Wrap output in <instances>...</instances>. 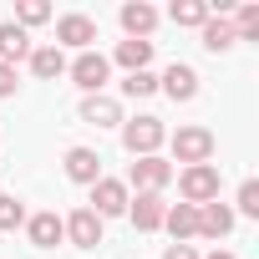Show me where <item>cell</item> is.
I'll return each mask as SVG.
<instances>
[{
	"instance_id": "obj_1",
	"label": "cell",
	"mask_w": 259,
	"mask_h": 259,
	"mask_svg": "<svg viewBox=\"0 0 259 259\" xmlns=\"http://www.w3.org/2000/svg\"><path fill=\"white\" fill-rule=\"evenodd\" d=\"M168 143V127L163 117H133V122H122V148L133 153V158H158V148Z\"/></svg>"
},
{
	"instance_id": "obj_2",
	"label": "cell",
	"mask_w": 259,
	"mask_h": 259,
	"mask_svg": "<svg viewBox=\"0 0 259 259\" xmlns=\"http://www.w3.org/2000/svg\"><path fill=\"white\" fill-rule=\"evenodd\" d=\"M173 178H178L183 203H193V208H203V203L219 198V163H193V168H183V173H173Z\"/></svg>"
},
{
	"instance_id": "obj_3",
	"label": "cell",
	"mask_w": 259,
	"mask_h": 259,
	"mask_svg": "<svg viewBox=\"0 0 259 259\" xmlns=\"http://www.w3.org/2000/svg\"><path fill=\"white\" fill-rule=\"evenodd\" d=\"M168 148H173V163H183V168H193V163H213V133L208 127H178V133L168 138Z\"/></svg>"
},
{
	"instance_id": "obj_4",
	"label": "cell",
	"mask_w": 259,
	"mask_h": 259,
	"mask_svg": "<svg viewBox=\"0 0 259 259\" xmlns=\"http://www.w3.org/2000/svg\"><path fill=\"white\" fill-rule=\"evenodd\" d=\"M173 163L168 158H133V168H127V193H163L168 183H173Z\"/></svg>"
},
{
	"instance_id": "obj_5",
	"label": "cell",
	"mask_w": 259,
	"mask_h": 259,
	"mask_svg": "<svg viewBox=\"0 0 259 259\" xmlns=\"http://www.w3.org/2000/svg\"><path fill=\"white\" fill-rule=\"evenodd\" d=\"M66 76H71L87 97H102V87H107V76H112V61H107L102 51H81L76 61H66Z\"/></svg>"
},
{
	"instance_id": "obj_6",
	"label": "cell",
	"mask_w": 259,
	"mask_h": 259,
	"mask_svg": "<svg viewBox=\"0 0 259 259\" xmlns=\"http://www.w3.org/2000/svg\"><path fill=\"white\" fill-rule=\"evenodd\" d=\"M127 203H133V193H127V183L122 178H97L92 183V213L107 224V219H117V213H127Z\"/></svg>"
},
{
	"instance_id": "obj_7",
	"label": "cell",
	"mask_w": 259,
	"mask_h": 259,
	"mask_svg": "<svg viewBox=\"0 0 259 259\" xmlns=\"http://www.w3.org/2000/svg\"><path fill=\"white\" fill-rule=\"evenodd\" d=\"M92 41H97V21L92 16H61L56 21V51H92Z\"/></svg>"
},
{
	"instance_id": "obj_8",
	"label": "cell",
	"mask_w": 259,
	"mask_h": 259,
	"mask_svg": "<svg viewBox=\"0 0 259 259\" xmlns=\"http://www.w3.org/2000/svg\"><path fill=\"white\" fill-rule=\"evenodd\" d=\"M163 213H168V198L163 193H138L133 203H127V219H133V229H143V234H158L163 229Z\"/></svg>"
},
{
	"instance_id": "obj_9",
	"label": "cell",
	"mask_w": 259,
	"mask_h": 259,
	"mask_svg": "<svg viewBox=\"0 0 259 259\" xmlns=\"http://www.w3.org/2000/svg\"><path fill=\"white\" fill-rule=\"evenodd\" d=\"M117 21H122L127 41H148V36H153V26H158V11L148 6V0H127V6L117 11Z\"/></svg>"
},
{
	"instance_id": "obj_10",
	"label": "cell",
	"mask_w": 259,
	"mask_h": 259,
	"mask_svg": "<svg viewBox=\"0 0 259 259\" xmlns=\"http://www.w3.org/2000/svg\"><path fill=\"white\" fill-rule=\"evenodd\" d=\"M158 87H163L173 102H193V97H198V71H193L188 61H173V66L158 76Z\"/></svg>"
},
{
	"instance_id": "obj_11",
	"label": "cell",
	"mask_w": 259,
	"mask_h": 259,
	"mask_svg": "<svg viewBox=\"0 0 259 259\" xmlns=\"http://www.w3.org/2000/svg\"><path fill=\"white\" fill-rule=\"evenodd\" d=\"M61 224H66V239H71L76 249H97V244H102V219H97L92 208H76V213H66Z\"/></svg>"
},
{
	"instance_id": "obj_12",
	"label": "cell",
	"mask_w": 259,
	"mask_h": 259,
	"mask_svg": "<svg viewBox=\"0 0 259 259\" xmlns=\"http://www.w3.org/2000/svg\"><path fill=\"white\" fill-rule=\"evenodd\" d=\"M61 163H66V178H71V183H87V188H92V183L102 178V158H97V148H66Z\"/></svg>"
},
{
	"instance_id": "obj_13",
	"label": "cell",
	"mask_w": 259,
	"mask_h": 259,
	"mask_svg": "<svg viewBox=\"0 0 259 259\" xmlns=\"http://www.w3.org/2000/svg\"><path fill=\"white\" fill-rule=\"evenodd\" d=\"M26 234H31L36 249H56V244L66 239V224H61V213L46 208V213H31V219H26Z\"/></svg>"
},
{
	"instance_id": "obj_14",
	"label": "cell",
	"mask_w": 259,
	"mask_h": 259,
	"mask_svg": "<svg viewBox=\"0 0 259 259\" xmlns=\"http://www.w3.org/2000/svg\"><path fill=\"white\" fill-rule=\"evenodd\" d=\"M81 122H92V127H122L127 117H122L117 97H81Z\"/></svg>"
},
{
	"instance_id": "obj_15",
	"label": "cell",
	"mask_w": 259,
	"mask_h": 259,
	"mask_svg": "<svg viewBox=\"0 0 259 259\" xmlns=\"http://www.w3.org/2000/svg\"><path fill=\"white\" fill-rule=\"evenodd\" d=\"M198 234H203V239H224V234H234V208H229L224 198L203 203V208H198Z\"/></svg>"
},
{
	"instance_id": "obj_16",
	"label": "cell",
	"mask_w": 259,
	"mask_h": 259,
	"mask_svg": "<svg viewBox=\"0 0 259 259\" xmlns=\"http://www.w3.org/2000/svg\"><path fill=\"white\" fill-rule=\"evenodd\" d=\"M163 229L173 234V244H188V239L198 234V208H193V203H168Z\"/></svg>"
},
{
	"instance_id": "obj_17",
	"label": "cell",
	"mask_w": 259,
	"mask_h": 259,
	"mask_svg": "<svg viewBox=\"0 0 259 259\" xmlns=\"http://www.w3.org/2000/svg\"><path fill=\"white\" fill-rule=\"evenodd\" d=\"M26 56H31V31H21L16 21H0V61L16 66V61H26Z\"/></svg>"
},
{
	"instance_id": "obj_18",
	"label": "cell",
	"mask_w": 259,
	"mask_h": 259,
	"mask_svg": "<svg viewBox=\"0 0 259 259\" xmlns=\"http://www.w3.org/2000/svg\"><path fill=\"white\" fill-rule=\"evenodd\" d=\"M31 71L41 76V81H56V76H66V51H56V46H31Z\"/></svg>"
},
{
	"instance_id": "obj_19",
	"label": "cell",
	"mask_w": 259,
	"mask_h": 259,
	"mask_svg": "<svg viewBox=\"0 0 259 259\" xmlns=\"http://www.w3.org/2000/svg\"><path fill=\"white\" fill-rule=\"evenodd\" d=\"M112 61H117L127 76H133V71H148V61H153V41H117Z\"/></svg>"
},
{
	"instance_id": "obj_20",
	"label": "cell",
	"mask_w": 259,
	"mask_h": 259,
	"mask_svg": "<svg viewBox=\"0 0 259 259\" xmlns=\"http://www.w3.org/2000/svg\"><path fill=\"white\" fill-rule=\"evenodd\" d=\"M198 36H203V46L219 56V51H229V46H239V36H234V21H224V16H208L203 26H198Z\"/></svg>"
},
{
	"instance_id": "obj_21",
	"label": "cell",
	"mask_w": 259,
	"mask_h": 259,
	"mask_svg": "<svg viewBox=\"0 0 259 259\" xmlns=\"http://www.w3.org/2000/svg\"><path fill=\"white\" fill-rule=\"evenodd\" d=\"M208 16H213L208 0H173V11H168V21H173V26H193V31H198Z\"/></svg>"
},
{
	"instance_id": "obj_22",
	"label": "cell",
	"mask_w": 259,
	"mask_h": 259,
	"mask_svg": "<svg viewBox=\"0 0 259 259\" xmlns=\"http://www.w3.org/2000/svg\"><path fill=\"white\" fill-rule=\"evenodd\" d=\"M26 224V203L16 193H0V234H16Z\"/></svg>"
},
{
	"instance_id": "obj_23",
	"label": "cell",
	"mask_w": 259,
	"mask_h": 259,
	"mask_svg": "<svg viewBox=\"0 0 259 259\" xmlns=\"http://www.w3.org/2000/svg\"><path fill=\"white\" fill-rule=\"evenodd\" d=\"M46 21H51V6H46V0H21V6H16V26H21V31L46 26Z\"/></svg>"
},
{
	"instance_id": "obj_24",
	"label": "cell",
	"mask_w": 259,
	"mask_h": 259,
	"mask_svg": "<svg viewBox=\"0 0 259 259\" xmlns=\"http://www.w3.org/2000/svg\"><path fill=\"white\" fill-rule=\"evenodd\" d=\"M239 213H244V219H259V183H254V178H244V183H239V203H234V219H239Z\"/></svg>"
},
{
	"instance_id": "obj_25",
	"label": "cell",
	"mask_w": 259,
	"mask_h": 259,
	"mask_svg": "<svg viewBox=\"0 0 259 259\" xmlns=\"http://www.w3.org/2000/svg\"><path fill=\"white\" fill-rule=\"evenodd\" d=\"M153 92H158V76L153 71H133L122 81V97H153Z\"/></svg>"
},
{
	"instance_id": "obj_26",
	"label": "cell",
	"mask_w": 259,
	"mask_h": 259,
	"mask_svg": "<svg viewBox=\"0 0 259 259\" xmlns=\"http://www.w3.org/2000/svg\"><path fill=\"white\" fill-rule=\"evenodd\" d=\"M234 36H239V41H254V36H259V6H239Z\"/></svg>"
},
{
	"instance_id": "obj_27",
	"label": "cell",
	"mask_w": 259,
	"mask_h": 259,
	"mask_svg": "<svg viewBox=\"0 0 259 259\" xmlns=\"http://www.w3.org/2000/svg\"><path fill=\"white\" fill-rule=\"evenodd\" d=\"M16 66H6V61H0V97H16Z\"/></svg>"
},
{
	"instance_id": "obj_28",
	"label": "cell",
	"mask_w": 259,
	"mask_h": 259,
	"mask_svg": "<svg viewBox=\"0 0 259 259\" xmlns=\"http://www.w3.org/2000/svg\"><path fill=\"white\" fill-rule=\"evenodd\" d=\"M163 259H198V249H193V244H168Z\"/></svg>"
},
{
	"instance_id": "obj_29",
	"label": "cell",
	"mask_w": 259,
	"mask_h": 259,
	"mask_svg": "<svg viewBox=\"0 0 259 259\" xmlns=\"http://www.w3.org/2000/svg\"><path fill=\"white\" fill-rule=\"evenodd\" d=\"M203 259H234V254H229V249H213V254H203Z\"/></svg>"
}]
</instances>
